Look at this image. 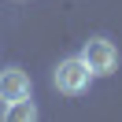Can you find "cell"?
Listing matches in <instances>:
<instances>
[{
	"label": "cell",
	"instance_id": "277c9868",
	"mask_svg": "<svg viewBox=\"0 0 122 122\" xmlns=\"http://www.w3.org/2000/svg\"><path fill=\"white\" fill-rule=\"evenodd\" d=\"M4 118L8 122H33L37 118V107H33V100H15V104H8V111H4Z\"/></svg>",
	"mask_w": 122,
	"mask_h": 122
},
{
	"label": "cell",
	"instance_id": "6da1fadb",
	"mask_svg": "<svg viewBox=\"0 0 122 122\" xmlns=\"http://www.w3.org/2000/svg\"><path fill=\"white\" fill-rule=\"evenodd\" d=\"M52 81H56V89H59L63 96H81L92 85V70H89V63H85L81 56H70V59H63L59 67H56Z\"/></svg>",
	"mask_w": 122,
	"mask_h": 122
},
{
	"label": "cell",
	"instance_id": "3957f363",
	"mask_svg": "<svg viewBox=\"0 0 122 122\" xmlns=\"http://www.w3.org/2000/svg\"><path fill=\"white\" fill-rule=\"evenodd\" d=\"M30 74L26 70H19V67H8V70H0V104L8 107V104H15V100H26L30 96Z\"/></svg>",
	"mask_w": 122,
	"mask_h": 122
},
{
	"label": "cell",
	"instance_id": "7a4b0ae2",
	"mask_svg": "<svg viewBox=\"0 0 122 122\" xmlns=\"http://www.w3.org/2000/svg\"><path fill=\"white\" fill-rule=\"evenodd\" d=\"M81 59L89 63L92 78H107V74L118 70V48H115L107 37H89L85 48H81Z\"/></svg>",
	"mask_w": 122,
	"mask_h": 122
}]
</instances>
